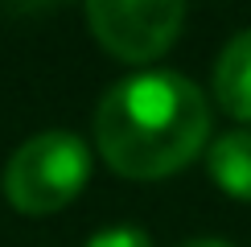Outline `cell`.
I'll list each match as a JSON object with an SVG mask.
<instances>
[{
    "label": "cell",
    "mask_w": 251,
    "mask_h": 247,
    "mask_svg": "<svg viewBox=\"0 0 251 247\" xmlns=\"http://www.w3.org/2000/svg\"><path fill=\"white\" fill-rule=\"evenodd\" d=\"M181 247H231V243H223V239H190V243H181Z\"/></svg>",
    "instance_id": "52a82bcc"
},
{
    "label": "cell",
    "mask_w": 251,
    "mask_h": 247,
    "mask_svg": "<svg viewBox=\"0 0 251 247\" xmlns=\"http://www.w3.org/2000/svg\"><path fill=\"white\" fill-rule=\"evenodd\" d=\"M91 177V148L75 132L50 128L29 136L4 165V198L25 214L62 210Z\"/></svg>",
    "instance_id": "7a4b0ae2"
},
{
    "label": "cell",
    "mask_w": 251,
    "mask_h": 247,
    "mask_svg": "<svg viewBox=\"0 0 251 247\" xmlns=\"http://www.w3.org/2000/svg\"><path fill=\"white\" fill-rule=\"evenodd\" d=\"M87 247H152V243H149V235H144L140 226L120 222V226H103V231H95L87 239Z\"/></svg>",
    "instance_id": "8992f818"
},
{
    "label": "cell",
    "mask_w": 251,
    "mask_h": 247,
    "mask_svg": "<svg viewBox=\"0 0 251 247\" xmlns=\"http://www.w3.org/2000/svg\"><path fill=\"white\" fill-rule=\"evenodd\" d=\"M214 99L231 116L251 120V29L235 33L214 66Z\"/></svg>",
    "instance_id": "277c9868"
},
{
    "label": "cell",
    "mask_w": 251,
    "mask_h": 247,
    "mask_svg": "<svg viewBox=\"0 0 251 247\" xmlns=\"http://www.w3.org/2000/svg\"><path fill=\"white\" fill-rule=\"evenodd\" d=\"M210 132L198 82L173 70H140L103 95L95 116L99 152L124 177H165L194 161Z\"/></svg>",
    "instance_id": "6da1fadb"
},
{
    "label": "cell",
    "mask_w": 251,
    "mask_h": 247,
    "mask_svg": "<svg viewBox=\"0 0 251 247\" xmlns=\"http://www.w3.org/2000/svg\"><path fill=\"white\" fill-rule=\"evenodd\" d=\"M87 21L111 54L128 62H149L173 46L185 21V4L177 0H95L87 4Z\"/></svg>",
    "instance_id": "3957f363"
},
{
    "label": "cell",
    "mask_w": 251,
    "mask_h": 247,
    "mask_svg": "<svg viewBox=\"0 0 251 247\" xmlns=\"http://www.w3.org/2000/svg\"><path fill=\"white\" fill-rule=\"evenodd\" d=\"M210 177L223 185L226 194L251 202V128L223 132L210 144Z\"/></svg>",
    "instance_id": "5b68a950"
}]
</instances>
